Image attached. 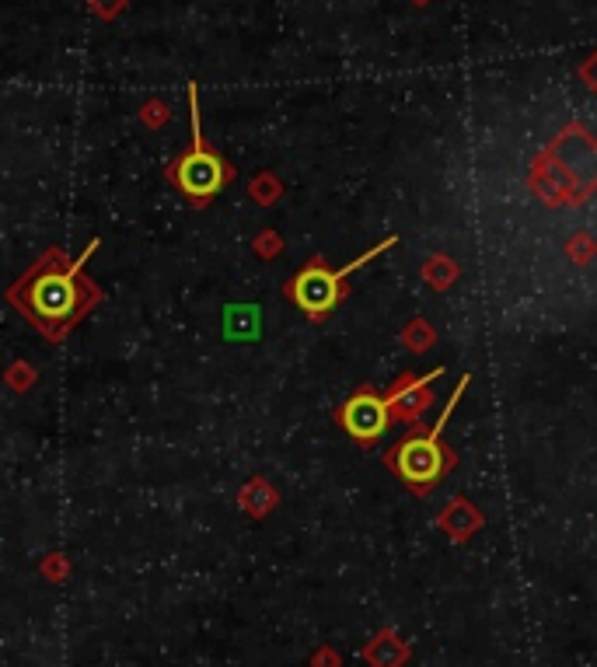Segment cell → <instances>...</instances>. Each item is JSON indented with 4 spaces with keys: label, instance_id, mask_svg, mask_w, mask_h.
Segmentation results:
<instances>
[{
    "label": "cell",
    "instance_id": "1",
    "mask_svg": "<svg viewBox=\"0 0 597 667\" xmlns=\"http://www.w3.org/2000/svg\"><path fill=\"white\" fill-rule=\"evenodd\" d=\"M98 248V241H91L88 252L77 262H70L67 269H42V273L32 276L28 283V297H25V311L56 339V332L67 322H74L77 311H81V287H77V276L88 266L91 252Z\"/></svg>",
    "mask_w": 597,
    "mask_h": 667
},
{
    "label": "cell",
    "instance_id": "2",
    "mask_svg": "<svg viewBox=\"0 0 597 667\" xmlns=\"http://www.w3.org/2000/svg\"><path fill=\"white\" fill-rule=\"evenodd\" d=\"M395 245H398V238L392 234V238H385L378 248L364 252V255H360V259L346 262V266L339 269V273H332V269L325 266L322 259L308 262V266H304L301 273H297L294 280H290L287 294L294 297V304H297V308H301L308 318H325V315H329V311L339 304V297H343V280H346V276H350L353 269L364 266V262H371L374 255L388 252V248H395Z\"/></svg>",
    "mask_w": 597,
    "mask_h": 667
},
{
    "label": "cell",
    "instance_id": "3",
    "mask_svg": "<svg viewBox=\"0 0 597 667\" xmlns=\"http://www.w3.org/2000/svg\"><path fill=\"white\" fill-rule=\"evenodd\" d=\"M465 388H468V378H461L458 388L451 392V399H447V409L440 413L437 427H433L430 434H416V437H409V441H402L395 447L392 465L412 489H430L433 482L444 475L447 458H444V447H440V434H444L447 420H451L454 406L461 402V392H465Z\"/></svg>",
    "mask_w": 597,
    "mask_h": 667
},
{
    "label": "cell",
    "instance_id": "4",
    "mask_svg": "<svg viewBox=\"0 0 597 667\" xmlns=\"http://www.w3.org/2000/svg\"><path fill=\"white\" fill-rule=\"evenodd\" d=\"M193 140L189 154H182L179 165H175V186L189 196V200H213V196L224 189V161L213 151L203 147V137H199V109H196V88H193Z\"/></svg>",
    "mask_w": 597,
    "mask_h": 667
},
{
    "label": "cell",
    "instance_id": "5",
    "mask_svg": "<svg viewBox=\"0 0 597 667\" xmlns=\"http://www.w3.org/2000/svg\"><path fill=\"white\" fill-rule=\"evenodd\" d=\"M392 413H395L392 399H381V395H374V392H357L343 402V409H339V423H343V430L353 437V441L371 444L388 434V427H392Z\"/></svg>",
    "mask_w": 597,
    "mask_h": 667
},
{
    "label": "cell",
    "instance_id": "6",
    "mask_svg": "<svg viewBox=\"0 0 597 667\" xmlns=\"http://www.w3.org/2000/svg\"><path fill=\"white\" fill-rule=\"evenodd\" d=\"M224 339L227 343H255V339H262V308L259 304H227L224 308Z\"/></svg>",
    "mask_w": 597,
    "mask_h": 667
},
{
    "label": "cell",
    "instance_id": "7",
    "mask_svg": "<svg viewBox=\"0 0 597 667\" xmlns=\"http://www.w3.org/2000/svg\"><path fill=\"white\" fill-rule=\"evenodd\" d=\"M440 374H444V367H437V371H430V374H423V378L409 381V385H405L402 392H395V395H392V409H402L405 416H416L419 409L426 406V395H423V399H419V392H423V388H430L433 381L440 378Z\"/></svg>",
    "mask_w": 597,
    "mask_h": 667
}]
</instances>
